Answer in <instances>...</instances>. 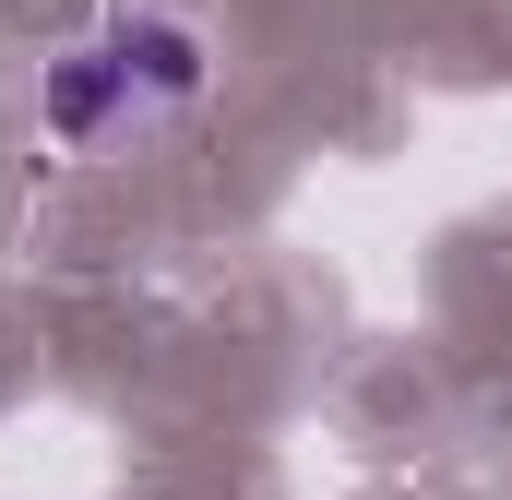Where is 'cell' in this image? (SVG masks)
Listing matches in <instances>:
<instances>
[{"mask_svg":"<svg viewBox=\"0 0 512 500\" xmlns=\"http://www.w3.org/2000/svg\"><path fill=\"white\" fill-rule=\"evenodd\" d=\"M108 60H120L131 96H167V108H179V96H203V36H191V24H120V36H108Z\"/></svg>","mask_w":512,"mask_h":500,"instance_id":"obj_1","label":"cell"},{"mask_svg":"<svg viewBox=\"0 0 512 500\" xmlns=\"http://www.w3.org/2000/svg\"><path fill=\"white\" fill-rule=\"evenodd\" d=\"M120 96H131V84H120V60H108V48H84V60H72V72L48 84V120H60V143H96Z\"/></svg>","mask_w":512,"mask_h":500,"instance_id":"obj_2","label":"cell"}]
</instances>
